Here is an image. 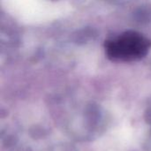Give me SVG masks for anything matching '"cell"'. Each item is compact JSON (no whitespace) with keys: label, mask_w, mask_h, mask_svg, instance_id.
Wrapping results in <instances>:
<instances>
[{"label":"cell","mask_w":151,"mask_h":151,"mask_svg":"<svg viewBox=\"0 0 151 151\" xmlns=\"http://www.w3.org/2000/svg\"><path fill=\"white\" fill-rule=\"evenodd\" d=\"M151 48V41L136 31H127L104 43L105 53L112 61L132 62L147 56Z\"/></svg>","instance_id":"cell-1"}]
</instances>
